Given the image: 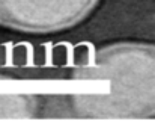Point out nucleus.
I'll use <instances>...</instances> for the list:
<instances>
[{
    "mask_svg": "<svg viewBox=\"0 0 155 136\" xmlns=\"http://www.w3.org/2000/svg\"><path fill=\"white\" fill-rule=\"evenodd\" d=\"M72 109L83 118L155 117V44L116 43L94 51L75 71Z\"/></svg>",
    "mask_w": 155,
    "mask_h": 136,
    "instance_id": "nucleus-1",
    "label": "nucleus"
},
{
    "mask_svg": "<svg viewBox=\"0 0 155 136\" xmlns=\"http://www.w3.org/2000/svg\"><path fill=\"white\" fill-rule=\"evenodd\" d=\"M100 0H0V26L24 33H54L81 23Z\"/></svg>",
    "mask_w": 155,
    "mask_h": 136,
    "instance_id": "nucleus-2",
    "label": "nucleus"
}]
</instances>
